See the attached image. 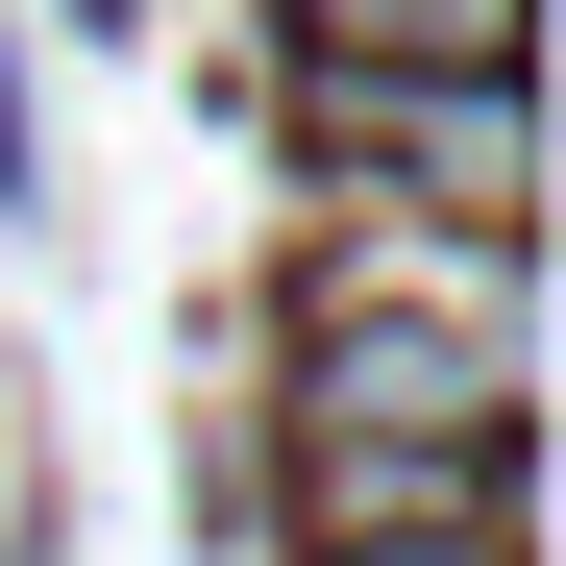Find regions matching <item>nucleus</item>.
<instances>
[{
    "mask_svg": "<svg viewBox=\"0 0 566 566\" xmlns=\"http://www.w3.org/2000/svg\"><path fill=\"white\" fill-rule=\"evenodd\" d=\"M369 566H517V542H369Z\"/></svg>",
    "mask_w": 566,
    "mask_h": 566,
    "instance_id": "obj_4",
    "label": "nucleus"
},
{
    "mask_svg": "<svg viewBox=\"0 0 566 566\" xmlns=\"http://www.w3.org/2000/svg\"><path fill=\"white\" fill-rule=\"evenodd\" d=\"M321 172L345 198H395V222H493L517 247V74H321Z\"/></svg>",
    "mask_w": 566,
    "mask_h": 566,
    "instance_id": "obj_1",
    "label": "nucleus"
},
{
    "mask_svg": "<svg viewBox=\"0 0 566 566\" xmlns=\"http://www.w3.org/2000/svg\"><path fill=\"white\" fill-rule=\"evenodd\" d=\"M321 74H517V0H321Z\"/></svg>",
    "mask_w": 566,
    "mask_h": 566,
    "instance_id": "obj_3",
    "label": "nucleus"
},
{
    "mask_svg": "<svg viewBox=\"0 0 566 566\" xmlns=\"http://www.w3.org/2000/svg\"><path fill=\"white\" fill-rule=\"evenodd\" d=\"M296 517H321V566H369V542H517V443H345V419H296Z\"/></svg>",
    "mask_w": 566,
    "mask_h": 566,
    "instance_id": "obj_2",
    "label": "nucleus"
}]
</instances>
